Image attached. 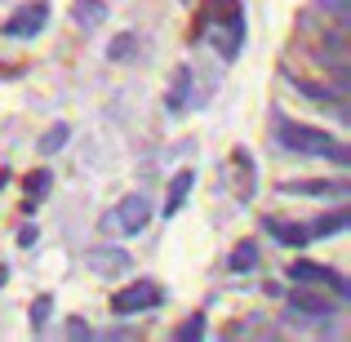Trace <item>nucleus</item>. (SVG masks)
I'll return each instance as SVG.
<instances>
[{
    "instance_id": "nucleus-1",
    "label": "nucleus",
    "mask_w": 351,
    "mask_h": 342,
    "mask_svg": "<svg viewBox=\"0 0 351 342\" xmlns=\"http://www.w3.org/2000/svg\"><path fill=\"white\" fill-rule=\"evenodd\" d=\"M276 143L289 147V151H302V156H325L334 164H351V151L338 143L334 134L325 129H311V125H293V120H280L276 125Z\"/></svg>"
},
{
    "instance_id": "nucleus-2",
    "label": "nucleus",
    "mask_w": 351,
    "mask_h": 342,
    "mask_svg": "<svg viewBox=\"0 0 351 342\" xmlns=\"http://www.w3.org/2000/svg\"><path fill=\"white\" fill-rule=\"evenodd\" d=\"M205 36L214 40V49L227 62L236 58L240 45H245V14H240L236 0H209L205 5Z\"/></svg>"
},
{
    "instance_id": "nucleus-3",
    "label": "nucleus",
    "mask_w": 351,
    "mask_h": 342,
    "mask_svg": "<svg viewBox=\"0 0 351 342\" xmlns=\"http://www.w3.org/2000/svg\"><path fill=\"white\" fill-rule=\"evenodd\" d=\"M45 23H49V5H45V0H32V5H23L0 32H5L9 40H32V36L45 32Z\"/></svg>"
},
{
    "instance_id": "nucleus-4",
    "label": "nucleus",
    "mask_w": 351,
    "mask_h": 342,
    "mask_svg": "<svg viewBox=\"0 0 351 342\" xmlns=\"http://www.w3.org/2000/svg\"><path fill=\"white\" fill-rule=\"evenodd\" d=\"M156 302H160V284L138 280V284H129V289H120L112 298V311L116 316H138V311H152Z\"/></svg>"
},
{
    "instance_id": "nucleus-5",
    "label": "nucleus",
    "mask_w": 351,
    "mask_h": 342,
    "mask_svg": "<svg viewBox=\"0 0 351 342\" xmlns=\"http://www.w3.org/2000/svg\"><path fill=\"white\" fill-rule=\"evenodd\" d=\"M112 223L125 231V236L147 231V223H152V205H147V196H125V200H120V209L112 214Z\"/></svg>"
},
{
    "instance_id": "nucleus-6",
    "label": "nucleus",
    "mask_w": 351,
    "mask_h": 342,
    "mask_svg": "<svg viewBox=\"0 0 351 342\" xmlns=\"http://www.w3.org/2000/svg\"><path fill=\"white\" fill-rule=\"evenodd\" d=\"M289 280H298V284H325V289H334L338 298H347V280L338 271H329V267H320V262H293L289 267Z\"/></svg>"
},
{
    "instance_id": "nucleus-7",
    "label": "nucleus",
    "mask_w": 351,
    "mask_h": 342,
    "mask_svg": "<svg viewBox=\"0 0 351 342\" xmlns=\"http://www.w3.org/2000/svg\"><path fill=\"white\" fill-rule=\"evenodd\" d=\"M285 196H347V182H325V178H302V182H285Z\"/></svg>"
},
{
    "instance_id": "nucleus-8",
    "label": "nucleus",
    "mask_w": 351,
    "mask_h": 342,
    "mask_svg": "<svg viewBox=\"0 0 351 342\" xmlns=\"http://www.w3.org/2000/svg\"><path fill=\"white\" fill-rule=\"evenodd\" d=\"M289 307L298 311V316H334L338 311V302H329V298H320V293H307V289H298V293H289Z\"/></svg>"
},
{
    "instance_id": "nucleus-9",
    "label": "nucleus",
    "mask_w": 351,
    "mask_h": 342,
    "mask_svg": "<svg viewBox=\"0 0 351 342\" xmlns=\"http://www.w3.org/2000/svg\"><path fill=\"white\" fill-rule=\"evenodd\" d=\"M89 267H94L98 276H120V271H129V254L125 249H94V254H89Z\"/></svg>"
},
{
    "instance_id": "nucleus-10",
    "label": "nucleus",
    "mask_w": 351,
    "mask_h": 342,
    "mask_svg": "<svg viewBox=\"0 0 351 342\" xmlns=\"http://www.w3.org/2000/svg\"><path fill=\"white\" fill-rule=\"evenodd\" d=\"M71 14H76V27H80V32H94V27L107 18V5H103V0H76V9H71Z\"/></svg>"
},
{
    "instance_id": "nucleus-11",
    "label": "nucleus",
    "mask_w": 351,
    "mask_h": 342,
    "mask_svg": "<svg viewBox=\"0 0 351 342\" xmlns=\"http://www.w3.org/2000/svg\"><path fill=\"white\" fill-rule=\"evenodd\" d=\"M347 227H351V214L338 209V214H329V218H316L307 231H311V240H329V236H338V231H347Z\"/></svg>"
},
{
    "instance_id": "nucleus-12",
    "label": "nucleus",
    "mask_w": 351,
    "mask_h": 342,
    "mask_svg": "<svg viewBox=\"0 0 351 342\" xmlns=\"http://www.w3.org/2000/svg\"><path fill=\"white\" fill-rule=\"evenodd\" d=\"M191 182H196V173H191V169H182L178 178L169 182V200H165V214H169V218H173V214H178V209H182V200H187Z\"/></svg>"
},
{
    "instance_id": "nucleus-13",
    "label": "nucleus",
    "mask_w": 351,
    "mask_h": 342,
    "mask_svg": "<svg viewBox=\"0 0 351 342\" xmlns=\"http://www.w3.org/2000/svg\"><path fill=\"white\" fill-rule=\"evenodd\" d=\"M267 231H271L276 240H280V245H311V231L307 227H298V223H267Z\"/></svg>"
},
{
    "instance_id": "nucleus-14",
    "label": "nucleus",
    "mask_w": 351,
    "mask_h": 342,
    "mask_svg": "<svg viewBox=\"0 0 351 342\" xmlns=\"http://www.w3.org/2000/svg\"><path fill=\"white\" fill-rule=\"evenodd\" d=\"M187 89H191V67H178L173 89H169V112H182V107H187Z\"/></svg>"
},
{
    "instance_id": "nucleus-15",
    "label": "nucleus",
    "mask_w": 351,
    "mask_h": 342,
    "mask_svg": "<svg viewBox=\"0 0 351 342\" xmlns=\"http://www.w3.org/2000/svg\"><path fill=\"white\" fill-rule=\"evenodd\" d=\"M254 262H258V245L245 240V245L232 249V262H227V267H232V271H254Z\"/></svg>"
},
{
    "instance_id": "nucleus-16",
    "label": "nucleus",
    "mask_w": 351,
    "mask_h": 342,
    "mask_svg": "<svg viewBox=\"0 0 351 342\" xmlns=\"http://www.w3.org/2000/svg\"><path fill=\"white\" fill-rule=\"evenodd\" d=\"M134 45H138V36H134V32L116 36V40H112V49H107V53H112V62H129V58H134Z\"/></svg>"
},
{
    "instance_id": "nucleus-17",
    "label": "nucleus",
    "mask_w": 351,
    "mask_h": 342,
    "mask_svg": "<svg viewBox=\"0 0 351 342\" xmlns=\"http://www.w3.org/2000/svg\"><path fill=\"white\" fill-rule=\"evenodd\" d=\"M49 182H53V178H49L45 169L36 173L32 182H27V209H32V205H40V200H45V191H49Z\"/></svg>"
},
{
    "instance_id": "nucleus-18",
    "label": "nucleus",
    "mask_w": 351,
    "mask_h": 342,
    "mask_svg": "<svg viewBox=\"0 0 351 342\" xmlns=\"http://www.w3.org/2000/svg\"><path fill=\"white\" fill-rule=\"evenodd\" d=\"M67 134H71V129H67V125H53V129H49V134H45V138H40V156H53V151H58V147H62V143H67Z\"/></svg>"
},
{
    "instance_id": "nucleus-19",
    "label": "nucleus",
    "mask_w": 351,
    "mask_h": 342,
    "mask_svg": "<svg viewBox=\"0 0 351 342\" xmlns=\"http://www.w3.org/2000/svg\"><path fill=\"white\" fill-rule=\"evenodd\" d=\"M49 316H53V298H49V293H40V298L32 302V329L49 325Z\"/></svg>"
},
{
    "instance_id": "nucleus-20",
    "label": "nucleus",
    "mask_w": 351,
    "mask_h": 342,
    "mask_svg": "<svg viewBox=\"0 0 351 342\" xmlns=\"http://www.w3.org/2000/svg\"><path fill=\"white\" fill-rule=\"evenodd\" d=\"M200 334H205V316H191V320H187V325H182V329H178V338H187V342H196Z\"/></svg>"
},
{
    "instance_id": "nucleus-21",
    "label": "nucleus",
    "mask_w": 351,
    "mask_h": 342,
    "mask_svg": "<svg viewBox=\"0 0 351 342\" xmlns=\"http://www.w3.org/2000/svg\"><path fill=\"white\" fill-rule=\"evenodd\" d=\"M36 236H40L36 227H23V231H18V245H23V249H32V245H36Z\"/></svg>"
},
{
    "instance_id": "nucleus-22",
    "label": "nucleus",
    "mask_w": 351,
    "mask_h": 342,
    "mask_svg": "<svg viewBox=\"0 0 351 342\" xmlns=\"http://www.w3.org/2000/svg\"><path fill=\"white\" fill-rule=\"evenodd\" d=\"M325 5L338 14V23H347V0H325Z\"/></svg>"
},
{
    "instance_id": "nucleus-23",
    "label": "nucleus",
    "mask_w": 351,
    "mask_h": 342,
    "mask_svg": "<svg viewBox=\"0 0 351 342\" xmlns=\"http://www.w3.org/2000/svg\"><path fill=\"white\" fill-rule=\"evenodd\" d=\"M5 280H9V267H0V289H5Z\"/></svg>"
}]
</instances>
